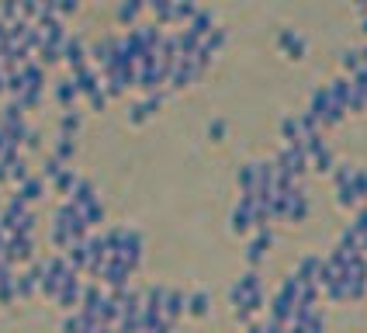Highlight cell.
<instances>
[{
    "label": "cell",
    "mask_w": 367,
    "mask_h": 333,
    "mask_svg": "<svg viewBox=\"0 0 367 333\" xmlns=\"http://www.w3.org/2000/svg\"><path fill=\"white\" fill-rule=\"evenodd\" d=\"M256 291H263V285H260V274L256 271H246L240 281H232V289H229V302H232V309H240V305H246Z\"/></svg>",
    "instance_id": "2"
},
{
    "label": "cell",
    "mask_w": 367,
    "mask_h": 333,
    "mask_svg": "<svg viewBox=\"0 0 367 333\" xmlns=\"http://www.w3.org/2000/svg\"><path fill=\"white\" fill-rule=\"evenodd\" d=\"M274 166L285 170L287 177L301 181V174L309 170V153H305V146H301V143H285L281 153H278V160H274Z\"/></svg>",
    "instance_id": "1"
},
{
    "label": "cell",
    "mask_w": 367,
    "mask_h": 333,
    "mask_svg": "<svg viewBox=\"0 0 367 333\" xmlns=\"http://www.w3.org/2000/svg\"><path fill=\"white\" fill-rule=\"evenodd\" d=\"M63 170H66V164H59L56 157H45V177H49V181H56Z\"/></svg>",
    "instance_id": "26"
},
{
    "label": "cell",
    "mask_w": 367,
    "mask_h": 333,
    "mask_svg": "<svg viewBox=\"0 0 367 333\" xmlns=\"http://www.w3.org/2000/svg\"><path fill=\"white\" fill-rule=\"evenodd\" d=\"M236 181H240V188L243 191H253L256 188V177H253V164H243L240 170H236Z\"/></svg>",
    "instance_id": "21"
},
{
    "label": "cell",
    "mask_w": 367,
    "mask_h": 333,
    "mask_svg": "<svg viewBox=\"0 0 367 333\" xmlns=\"http://www.w3.org/2000/svg\"><path fill=\"white\" fill-rule=\"evenodd\" d=\"M350 188H354V191H357L361 198H367V170H364V166H357V174H354Z\"/></svg>",
    "instance_id": "23"
},
{
    "label": "cell",
    "mask_w": 367,
    "mask_h": 333,
    "mask_svg": "<svg viewBox=\"0 0 367 333\" xmlns=\"http://www.w3.org/2000/svg\"><path fill=\"white\" fill-rule=\"evenodd\" d=\"M274 247V233L270 229H256V236L249 240V247H246V260H249V271H256V264L267 257V250Z\"/></svg>",
    "instance_id": "4"
},
{
    "label": "cell",
    "mask_w": 367,
    "mask_h": 333,
    "mask_svg": "<svg viewBox=\"0 0 367 333\" xmlns=\"http://www.w3.org/2000/svg\"><path fill=\"white\" fill-rule=\"evenodd\" d=\"M160 104H163V94L156 90V94H149L146 101H139V104H132V108H128V122L142 125L146 119H153V115L160 111Z\"/></svg>",
    "instance_id": "6"
},
{
    "label": "cell",
    "mask_w": 367,
    "mask_h": 333,
    "mask_svg": "<svg viewBox=\"0 0 367 333\" xmlns=\"http://www.w3.org/2000/svg\"><path fill=\"white\" fill-rule=\"evenodd\" d=\"M73 184H77V170H73V166H66V170L52 181V188H56L59 195H70V191H73Z\"/></svg>",
    "instance_id": "18"
},
{
    "label": "cell",
    "mask_w": 367,
    "mask_h": 333,
    "mask_svg": "<svg viewBox=\"0 0 367 333\" xmlns=\"http://www.w3.org/2000/svg\"><path fill=\"white\" fill-rule=\"evenodd\" d=\"M42 195H45V177H28L25 184H18V195L14 198H21L25 205L32 208V202H39Z\"/></svg>",
    "instance_id": "10"
},
{
    "label": "cell",
    "mask_w": 367,
    "mask_h": 333,
    "mask_svg": "<svg viewBox=\"0 0 367 333\" xmlns=\"http://www.w3.org/2000/svg\"><path fill=\"white\" fill-rule=\"evenodd\" d=\"M229 229H232L236 236H249V233H253V215L243 212V208H232V215H229Z\"/></svg>",
    "instance_id": "13"
},
{
    "label": "cell",
    "mask_w": 367,
    "mask_h": 333,
    "mask_svg": "<svg viewBox=\"0 0 367 333\" xmlns=\"http://www.w3.org/2000/svg\"><path fill=\"white\" fill-rule=\"evenodd\" d=\"M278 45L287 52V59H301V56H305V39H301L298 32H291V28H285V32L278 35Z\"/></svg>",
    "instance_id": "11"
},
{
    "label": "cell",
    "mask_w": 367,
    "mask_h": 333,
    "mask_svg": "<svg viewBox=\"0 0 367 333\" xmlns=\"http://www.w3.org/2000/svg\"><path fill=\"white\" fill-rule=\"evenodd\" d=\"M354 174H357V166H354V164H336V166H332V184H336V188H343V184H350V181H354Z\"/></svg>",
    "instance_id": "20"
},
{
    "label": "cell",
    "mask_w": 367,
    "mask_h": 333,
    "mask_svg": "<svg viewBox=\"0 0 367 333\" xmlns=\"http://www.w3.org/2000/svg\"><path fill=\"white\" fill-rule=\"evenodd\" d=\"M14 291H18V298H32L39 291V264L21 271V274H14Z\"/></svg>",
    "instance_id": "8"
},
{
    "label": "cell",
    "mask_w": 367,
    "mask_h": 333,
    "mask_svg": "<svg viewBox=\"0 0 367 333\" xmlns=\"http://www.w3.org/2000/svg\"><path fill=\"white\" fill-rule=\"evenodd\" d=\"M323 291H326V298H332V302H347V289H343V281H329V285H323Z\"/></svg>",
    "instance_id": "22"
},
{
    "label": "cell",
    "mask_w": 367,
    "mask_h": 333,
    "mask_svg": "<svg viewBox=\"0 0 367 333\" xmlns=\"http://www.w3.org/2000/svg\"><path fill=\"white\" fill-rule=\"evenodd\" d=\"M142 14V4H122L118 7V21H135Z\"/></svg>",
    "instance_id": "24"
},
{
    "label": "cell",
    "mask_w": 367,
    "mask_h": 333,
    "mask_svg": "<svg viewBox=\"0 0 367 333\" xmlns=\"http://www.w3.org/2000/svg\"><path fill=\"white\" fill-rule=\"evenodd\" d=\"M0 94H4V70H0Z\"/></svg>",
    "instance_id": "30"
},
{
    "label": "cell",
    "mask_w": 367,
    "mask_h": 333,
    "mask_svg": "<svg viewBox=\"0 0 367 333\" xmlns=\"http://www.w3.org/2000/svg\"><path fill=\"white\" fill-rule=\"evenodd\" d=\"M361 253H364V257H367V233H364V236H361Z\"/></svg>",
    "instance_id": "29"
},
{
    "label": "cell",
    "mask_w": 367,
    "mask_h": 333,
    "mask_svg": "<svg viewBox=\"0 0 367 333\" xmlns=\"http://www.w3.org/2000/svg\"><path fill=\"white\" fill-rule=\"evenodd\" d=\"M319 267H323V257L309 253V257H301V264L294 267V274H298V281H301V285H316V278H319Z\"/></svg>",
    "instance_id": "9"
},
{
    "label": "cell",
    "mask_w": 367,
    "mask_h": 333,
    "mask_svg": "<svg viewBox=\"0 0 367 333\" xmlns=\"http://www.w3.org/2000/svg\"><path fill=\"white\" fill-rule=\"evenodd\" d=\"M340 66L354 77V73L364 66V52H361V49H354V45H350V49H343V52H340Z\"/></svg>",
    "instance_id": "14"
},
{
    "label": "cell",
    "mask_w": 367,
    "mask_h": 333,
    "mask_svg": "<svg viewBox=\"0 0 367 333\" xmlns=\"http://www.w3.org/2000/svg\"><path fill=\"white\" fill-rule=\"evenodd\" d=\"M77 132H80V111L70 108V111H63V119H59V135H63V139H73Z\"/></svg>",
    "instance_id": "16"
},
{
    "label": "cell",
    "mask_w": 367,
    "mask_h": 333,
    "mask_svg": "<svg viewBox=\"0 0 367 333\" xmlns=\"http://www.w3.org/2000/svg\"><path fill=\"white\" fill-rule=\"evenodd\" d=\"M361 202H364V198H361V195H357L350 184L336 188V205H340V208H361Z\"/></svg>",
    "instance_id": "17"
},
{
    "label": "cell",
    "mask_w": 367,
    "mask_h": 333,
    "mask_svg": "<svg viewBox=\"0 0 367 333\" xmlns=\"http://www.w3.org/2000/svg\"><path fill=\"white\" fill-rule=\"evenodd\" d=\"M208 309H211V295H208V291H194V295H187V302H184V313L194 316V320H204Z\"/></svg>",
    "instance_id": "12"
},
{
    "label": "cell",
    "mask_w": 367,
    "mask_h": 333,
    "mask_svg": "<svg viewBox=\"0 0 367 333\" xmlns=\"http://www.w3.org/2000/svg\"><path fill=\"white\" fill-rule=\"evenodd\" d=\"M184 302H187V295H180V291H173V289H166V298H163V309H160V316H163L170 327H173V323L184 316Z\"/></svg>",
    "instance_id": "7"
},
{
    "label": "cell",
    "mask_w": 367,
    "mask_h": 333,
    "mask_svg": "<svg viewBox=\"0 0 367 333\" xmlns=\"http://www.w3.org/2000/svg\"><path fill=\"white\" fill-rule=\"evenodd\" d=\"M364 101H367V94H364Z\"/></svg>",
    "instance_id": "31"
},
{
    "label": "cell",
    "mask_w": 367,
    "mask_h": 333,
    "mask_svg": "<svg viewBox=\"0 0 367 333\" xmlns=\"http://www.w3.org/2000/svg\"><path fill=\"white\" fill-rule=\"evenodd\" d=\"M77 97H80V90L73 87V80H59V83H56V101H59L66 111L73 108V101H77Z\"/></svg>",
    "instance_id": "15"
},
{
    "label": "cell",
    "mask_w": 367,
    "mask_h": 333,
    "mask_svg": "<svg viewBox=\"0 0 367 333\" xmlns=\"http://www.w3.org/2000/svg\"><path fill=\"white\" fill-rule=\"evenodd\" d=\"M32 236H25V233H14V236H7V247H4V260L14 267V264H25V260H32Z\"/></svg>",
    "instance_id": "3"
},
{
    "label": "cell",
    "mask_w": 367,
    "mask_h": 333,
    "mask_svg": "<svg viewBox=\"0 0 367 333\" xmlns=\"http://www.w3.org/2000/svg\"><path fill=\"white\" fill-rule=\"evenodd\" d=\"M208 139H211V143H222V139H225V122H222V119L208 122Z\"/></svg>",
    "instance_id": "25"
},
{
    "label": "cell",
    "mask_w": 367,
    "mask_h": 333,
    "mask_svg": "<svg viewBox=\"0 0 367 333\" xmlns=\"http://www.w3.org/2000/svg\"><path fill=\"white\" fill-rule=\"evenodd\" d=\"M21 146H25V150H39V146H42V135L35 132V128H28V135H25V143H21Z\"/></svg>",
    "instance_id": "28"
},
{
    "label": "cell",
    "mask_w": 367,
    "mask_h": 333,
    "mask_svg": "<svg viewBox=\"0 0 367 333\" xmlns=\"http://www.w3.org/2000/svg\"><path fill=\"white\" fill-rule=\"evenodd\" d=\"M73 153H77V143L59 135V139H56V153H52V157H56L59 164H66V160H73Z\"/></svg>",
    "instance_id": "19"
},
{
    "label": "cell",
    "mask_w": 367,
    "mask_h": 333,
    "mask_svg": "<svg viewBox=\"0 0 367 333\" xmlns=\"http://www.w3.org/2000/svg\"><path fill=\"white\" fill-rule=\"evenodd\" d=\"M350 226H354V229H357V233L364 236V233H367V205H364V208H357V215L350 219Z\"/></svg>",
    "instance_id": "27"
},
{
    "label": "cell",
    "mask_w": 367,
    "mask_h": 333,
    "mask_svg": "<svg viewBox=\"0 0 367 333\" xmlns=\"http://www.w3.org/2000/svg\"><path fill=\"white\" fill-rule=\"evenodd\" d=\"M63 59H66V66L77 73V70H83V66H90L87 63V45H83L80 35H66V42H63Z\"/></svg>",
    "instance_id": "5"
}]
</instances>
